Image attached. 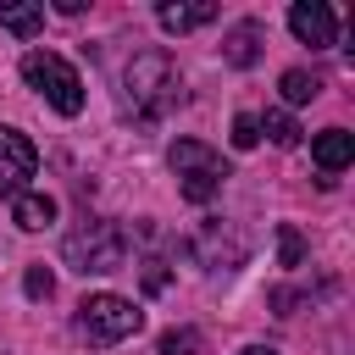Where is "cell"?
Listing matches in <instances>:
<instances>
[{"label": "cell", "instance_id": "obj_1", "mask_svg": "<svg viewBox=\"0 0 355 355\" xmlns=\"http://www.w3.org/2000/svg\"><path fill=\"white\" fill-rule=\"evenodd\" d=\"M122 105L133 122H161L183 105V78L166 50H139L122 67Z\"/></svg>", "mask_w": 355, "mask_h": 355}, {"label": "cell", "instance_id": "obj_4", "mask_svg": "<svg viewBox=\"0 0 355 355\" xmlns=\"http://www.w3.org/2000/svg\"><path fill=\"white\" fill-rule=\"evenodd\" d=\"M22 78H28V89H39L61 116H78V111H83V78H78V67H72L67 55H55V50H28V55H22Z\"/></svg>", "mask_w": 355, "mask_h": 355}, {"label": "cell", "instance_id": "obj_13", "mask_svg": "<svg viewBox=\"0 0 355 355\" xmlns=\"http://www.w3.org/2000/svg\"><path fill=\"white\" fill-rule=\"evenodd\" d=\"M277 89H283V100H288V105H311V100L322 94V78H316V72H305V67H288V72L277 78Z\"/></svg>", "mask_w": 355, "mask_h": 355}, {"label": "cell", "instance_id": "obj_15", "mask_svg": "<svg viewBox=\"0 0 355 355\" xmlns=\"http://www.w3.org/2000/svg\"><path fill=\"white\" fill-rule=\"evenodd\" d=\"M300 261H305V239H300V227H294V222H283V227H277V266H288V272H294Z\"/></svg>", "mask_w": 355, "mask_h": 355}, {"label": "cell", "instance_id": "obj_12", "mask_svg": "<svg viewBox=\"0 0 355 355\" xmlns=\"http://www.w3.org/2000/svg\"><path fill=\"white\" fill-rule=\"evenodd\" d=\"M0 28L17 39H33L44 28V6L39 0H0Z\"/></svg>", "mask_w": 355, "mask_h": 355}, {"label": "cell", "instance_id": "obj_9", "mask_svg": "<svg viewBox=\"0 0 355 355\" xmlns=\"http://www.w3.org/2000/svg\"><path fill=\"white\" fill-rule=\"evenodd\" d=\"M261 39H266V28H261L255 17L233 22V28H227V39H222V55H227V67H255V61H261Z\"/></svg>", "mask_w": 355, "mask_h": 355}, {"label": "cell", "instance_id": "obj_6", "mask_svg": "<svg viewBox=\"0 0 355 355\" xmlns=\"http://www.w3.org/2000/svg\"><path fill=\"white\" fill-rule=\"evenodd\" d=\"M33 172H39V150H33V139L0 122V200H17V194L28 189Z\"/></svg>", "mask_w": 355, "mask_h": 355}, {"label": "cell", "instance_id": "obj_16", "mask_svg": "<svg viewBox=\"0 0 355 355\" xmlns=\"http://www.w3.org/2000/svg\"><path fill=\"white\" fill-rule=\"evenodd\" d=\"M200 327H166L161 333V355H200Z\"/></svg>", "mask_w": 355, "mask_h": 355}, {"label": "cell", "instance_id": "obj_5", "mask_svg": "<svg viewBox=\"0 0 355 355\" xmlns=\"http://www.w3.org/2000/svg\"><path fill=\"white\" fill-rule=\"evenodd\" d=\"M144 327V311L133 305V300H122V294H89L83 305H78V333L89 338V344H122V338H133Z\"/></svg>", "mask_w": 355, "mask_h": 355}, {"label": "cell", "instance_id": "obj_18", "mask_svg": "<svg viewBox=\"0 0 355 355\" xmlns=\"http://www.w3.org/2000/svg\"><path fill=\"white\" fill-rule=\"evenodd\" d=\"M139 277H144V294H161V288L172 283V272H166V261H155V255H150V261L139 266Z\"/></svg>", "mask_w": 355, "mask_h": 355}, {"label": "cell", "instance_id": "obj_3", "mask_svg": "<svg viewBox=\"0 0 355 355\" xmlns=\"http://www.w3.org/2000/svg\"><path fill=\"white\" fill-rule=\"evenodd\" d=\"M166 161H172V172H178V194H183L189 205L216 200V194H222V183H227V161H222L205 139H178Z\"/></svg>", "mask_w": 355, "mask_h": 355}, {"label": "cell", "instance_id": "obj_20", "mask_svg": "<svg viewBox=\"0 0 355 355\" xmlns=\"http://www.w3.org/2000/svg\"><path fill=\"white\" fill-rule=\"evenodd\" d=\"M239 355H277V349H261V344H255V349H239Z\"/></svg>", "mask_w": 355, "mask_h": 355}, {"label": "cell", "instance_id": "obj_2", "mask_svg": "<svg viewBox=\"0 0 355 355\" xmlns=\"http://www.w3.org/2000/svg\"><path fill=\"white\" fill-rule=\"evenodd\" d=\"M61 255H67L72 272L105 277V272H122V266H128V233H122L116 222H105V216H83V222L67 233Z\"/></svg>", "mask_w": 355, "mask_h": 355}, {"label": "cell", "instance_id": "obj_8", "mask_svg": "<svg viewBox=\"0 0 355 355\" xmlns=\"http://www.w3.org/2000/svg\"><path fill=\"white\" fill-rule=\"evenodd\" d=\"M311 161L327 172L322 183H333V178H338V172L355 161V133H349V128H322V133L311 139Z\"/></svg>", "mask_w": 355, "mask_h": 355}, {"label": "cell", "instance_id": "obj_7", "mask_svg": "<svg viewBox=\"0 0 355 355\" xmlns=\"http://www.w3.org/2000/svg\"><path fill=\"white\" fill-rule=\"evenodd\" d=\"M288 28H294V39L311 44V50H327V44L338 39V17H333V6H322V0L288 6Z\"/></svg>", "mask_w": 355, "mask_h": 355}, {"label": "cell", "instance_id": "obj_14", "mask_svg": "<svg viewBox=\"0 0 355 355\" xmlns=\"http://www.w3.org/2000/svg\"><path fill=\"white\" fill-rule=\"evenodd\" d=\"M255 122H261V133H266L272 144H283V150L300 144V122H294L288 111H266V116H255Z\"/></svg>", "mask_w": 355, "mask_h": 355}, {"label": "cell", "instance_id": "obj_11", "mask_svg": "<svg viewBox=\"0 0 355 355\" xmlns=\"http://www.w3.org/2000/svg\"><path fill=\"white\" fill-rule=\"evenodd\" d=\"M11 222H17L22 233H39V227L55 222V200H50L44 189H22V194L11 200Z\"/></svg>", "mask_w": 355, "mask_h": 355}, {"label": "cell", "instance_id": "obj_10", "mask_svg": "<svg viewBox=\"0 0 355 355\" xmlns=\"http://www.w3.org/2000/svg\"><path fill=\"white\" fill-rule=\"evenodd\" d=\"M211 17H216L211 0H194V6H183V0H161V6H155V22H161L166 33H194V28H205Z\"/></svg>", "mask_w": 355, "mask_h": 355}, {"label": "cell", "instance_id": "obj_17", "mask_svg": "<svg viewBox=\"0 0 355 355\" xmlns=\"http://www.w3.org/2000/svg\"><path fill=\"white\" fill-rule=\"evenodd\" d=\"M255 144H261V122L250 111H239L233 116V150H255Z\"/></svg>", "mask_w": 355, "mask_h": 355}, {"label": "cell", "instance_id": "obj_19", "mask_svg": "<svg viewBox=\"0 0 355 355\" xmlns=\"http://www.w3.org/2000/svg\"><path fill=\"white\" fill-rule=\"evenodd\" d=\"M22 288H28V300H50V288H55V277H50L44 266H28V277H22Z\"/></svg>", "mask_w": 355, "mask_h": 355}]
</instances>
